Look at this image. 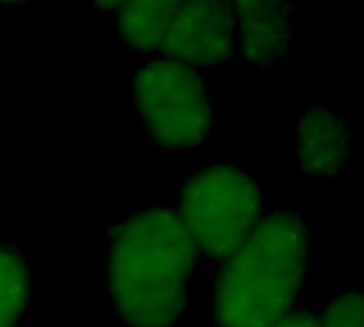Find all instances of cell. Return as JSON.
Wrapping results in <instances>:
<instances>
[{"instance_id": "9c48e42d", "label": "cell", "mask_w": 364, "mask_h": 327, "mask_svg": "<svg viewBox=\"0 0 364 327\" xmlns=\"http://www.w3.org/2000/svg\"><path fill=\"white\" fill-rule=\"evenodd\" d=\"M30 272L23 260L0 247V327H15L30 302Z\"/></svg>"}, {"instance_id": "7a4b0ae2", "label": "cell", "mask_w": 364, "mask_h": 327, "mask_svg": "<svg viewBox=\"0 0 364 327\" xmlns=\"http://www.w3.org/2000/svg\"><path fill=\"white\" fill-rule=\"evenodd\" d=\"M307 272V230L301 217H267L222 268L213 292L220 327H273L286 319Z\"/></svg>"}, {"instance_id": "5b68a950", "label": "cell", "mask_w": 364, "mask_h": 327, "mask_svg": "<svg viewBox=\"0 0 364 327\" xmlns=\"http://www.w3.org/2000/svg\"><path fill=\"white\" fill-rule=\"evenodd\" d=\"M237 19L224 2H179L160 49L186 66H215L232 49Z\"/></svg>"}, {"instance_id": "30bf717a", "label": "cell", "mask_w": 364, "mask_h": 327, "mask_svg": "<svg viewBox=\"0 0 364 327\" xmlns=\"http://www.w3.org/2000/svg\"><path fill=\"white\" fill-rule=\"evenodd\" d=\"M320 327H364L363 296L358 292L341 294L328 306Z\"/></svg>"}, {"instance_id": "52a82bcc", "label": "cell", "mask_w": 364, "mask_h": 327, "mask_svg": "<svg viewBox=\"0 0 364 327\" xmlns=\"http://www.w3.org/2000/svg\"><path fill=\"white\" fill-rule=\"evenodd\" d=\"M350 153L346 121L326 106H311L299 123V162L307 174H339Z\"/></svg>"}, {"instance_id": "277c9868", "label": "cell", "mask_w": 364, "mask_h": 327, "mask_svg": "<svg viewBox=\"0 0 364 327\" xmlns=\"http://www.w3.org/2000/svg\"><path fill=\"white\" fill-rule=\"evenodd\" d=\"M134 104L149 136L164 147H196L211 130V100L200 74L162 57L141 66L134 79Z\"/></svg>"}, {"instance_id": "ba28073f", "label": "cell", "mask_w": 364, "mask_h": 327, "mask_svg": "<svg viewBox=\"0 0 364 327\" xmlns=\"http://www.w3.org/2000/svg\"><path fill=\"white\" fill-rule=\"evenodd\" d=\"M177 6L179 2L171 0H139L115 4L122 38L139 51L160 49Z\"/></svg>"}, {"instance_id": "8fae6325", "label": "cell", "mask_w": 364, "mask_h": 327, "mask_svg": "<svg viewBox=\"0 0 364 327\" xmlns=\"http://www.w3.org/2000/svg\"><path fill=\"white\" fill-rule=\"evenodd\" d=\"M273 327H320V321L316 317H311V315L301 313V315H292V317L282 319L279 323H275Z\"/></svg>"}, {"instance_id": "6da1fadb", "label": "cell", "mask_w": 364, "mask_h": 327, "mask_svg": "<svg viewBox=\"0 0 364 327\" xmlns=\"http://www.w3.org/2000/svg\"><path fill=\"white\" fill-rule=\"evenodd\" d=\"M196 247L179 217L147 209L122 221L109 247V292L130 327H171L186 311Z\"/></svg>"}, {"instance_id": "8992f818", "label": "cell", "mask_w": 364, "mask_h": 327, "mask_svg": "<svg viewBox=\"0 0 364 327\" xmlns=\"http://www.w3.org/2000/svg\"><path fill=\"white\" fill-rule=\"evenodd\" d=\"M230 9L241 32L243 55L252 64H271L288 51L292 40L290 4L245 0Z\"/></svg>"}, {"instance_id": "3957f363", "label": "cell", "mask_w": 364, "mask_h": 327, "mask_svg": "<svg viewBox=\"0 0 364 327\" xmlns=\"http://www.w3.org/2000/svg\"><path fill=\"white\" fill-rule=\"evenodd\" d=\"M260 213L262 194L250 174L232 166H211L183 183L177 217L196 251L226 260L256 230Z\"/></svg>"}]
</instances>
